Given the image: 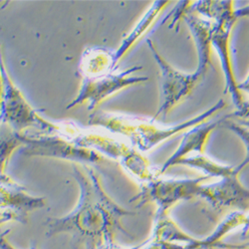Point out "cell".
<instances>
[{
    "mask_svg": "<svg viewBox=\"0 0 249 249\" xmlns=\"http://www.w3.org/2000/svg\"><path fill=\"white\" fill-rule=\"evenodd\" d=\"M81 197L76 210L65 217L46 221V236L60 233L71 234L85 243L88 249H102L113 244L117 231L130 235L123 228L121 220L135 213L128 212L116 204L102 190L97 178L90 173V178L75 170Z\"/></svg>",
    "mask_w": 249,
    "mask_h": 249,
    "instance_id": "6da1fadb",
    "label": "cell"
},
{
    "mask_svg": "<svg viewBox=\"0 0 249 249\" xmlns=\"http://www.w3.org/2000/svg\"><path fill=\"white\" fill-rule=\"evenodd\" d=\"M209 178L211 177L204 176L194 179L151 180L142 186L141 193L131 201H139L138 206L155 202L158 205L157 216L167 215L177 202L198 197L202 182Z\"/></svg>",
    "mask_w": 249,
    "mask_h": 249,
    "instance_id": "7a4b0ae2",
    "label": "cell"
},
{
    "mask_svg": "<svg viewBox=\"0 0 249 249\" xmlns=\"http://www.w3.org/2000/svg\"><path fill=\"white\" fill-rule=\"evenodd\" d=\"M198 197L207 202L214 214L228 210L243 213L249 211V190L239 181L238 173L224 177L215 183L202 184Z\"/></svg>",
    "mask_w": 249,
    "mask_h": 249,
    "instance_id": "3957f363",
    "label": "cell"
},
{
    "mask_svg": "<svg viewBox=\"0 0 249 249\" xmlns=\"http://www.w3.org/2000/svg\"><path fill=\"white\" fill-rule=\"evenodd\" d=\"M246 217L243 213L233 212L218 224L216 230L210 235L202 239L193 237L190 241L167 242L150 239L142 244L141 249H249V244L234 245L222 242V239L238 226H244Z\"/></svg>",
    "mask_w": 249,
    "mask_h": 249,
    "instance_id": "277c9868",
    "label": "cell"
},
{
    "mask_svg": "<svg viewBox=\"0 0 249 249\" xmlns=\"http://www.w3.org/2000/svg\"><path fill=\"white\" fill-rule=\"evenodd\" d=\"M235 20L236 17L234 15V11L215 20L213 29L212 44L219 55L224 72L226 80V88L224 93L230 91L237 111L241 112L245 107V103L243 102L240 90L238 89V84L233 74L230 56V36Z\"/></svg>",
    "mask_w": 249,
    "mask_h": 249,
    "instance_id": "5b68a950",
    "label": "cell"
},
{
    "mask_svg": "<svg viewBox=\"0 0 249 249\" xmlns=\"http://www.w3.org/2000/svg\"><path fill=\"white\" fill-rule=\"evenodd\" d=\"M45 199L28 195L22 186L10 180L1 178V222L18 221L27 222L29 214L45 206Z\"/></svg>",
    "mask_w": 249,
    "mask_h": 249,
    "instance_id": "8992f818",
    "label": "cell"
},
{
    "mask_svg": "<svg viewBox=\"0 0 249 249\" xmlns=\"http://www.w3.org/2000/svg\"><path fill=\"white\" fill-rule=\"evenodd\" d=\"M149 45L154 53L158 64L160 66L163 77L164 101L160 109L158 111L156 115L157 118L161 113H163L164 115L167 114L174 106L177 105V104H178L186 96H189L193 89L195 88V86L203 77L196 72L191 75H186L173 69L167 62L158 54L152 43H150V41Z\"/></svg>",
    "mask_w": 249,
    "mask_h": 249,
    "instance_id": "52a82bcc",
    "label": "cell"
},
{
    "mask_svg": "<svg viewBox=\"0 0 249 249\" xmlns=\"http://www.w3.org/2000/svg\"><path fill=\"white\" fill-rule=\"evenodd\" d=\"M134 70H137V68L121 73L117 76H107L93 79L88 78L82 88L80 95L72 104H70L68 108L74 107L78 105V104H82L87 99L91 102V106L89 107L91 109L97 105L102 99L108 97L124 86L146 80V78H127V76Z\"/></svg>",
    "mask_w": 249,
    "mask_h": 249,
    "instance_id": "ba28073f",
    "label": "cell"
},
{
    "mask_svg": "<svg viewBox=\"0 0 249 249\" xmlns=\"http://www.w3.org/2000/svg\"><path fill=\"white\" fill-rule=\"evenodd\" d=\"M234 117V113L231 115H226L225 117L213 121V122H209V123H201L197 126L194 127L190 132L186 133L182 141L180 142V146L178 149V151L172 156V158L164 163V165L161 169V172H165L169 168H171L172 165L177 164L179 160L184 159V157L192 153V152H198L202 153L204 144L206 142L207 138H209L210 134L220 124H222L228 118H232Z\"/></svg>",
    "mask_w": 249,
    "mask_h": 249,
    "instance_id": "9c48e42d",
    "label": "cell"
},
{
    "mask_svg": "<svg viewBox=\"0 0 249 249\" xmlns=\"http://www.w3.org/2000/svg\"><path fill=\"white\" fill-rule=\"evenodd\" d=\"M184 20L191 28V31L195 37L196 48L198 52V66L196 73L200 76H204L210 66L213 67L211 60L212 38L213 25L204 20L198 18L194 14H184Z\"/></svg>",
    "mask_w": 249,
    "mask_h": 249,
    "instance_id": "30bf717a",
    "label": "cell"
},
{
    "mask_svg": "<svg viewBox=\"0 0 249 249\" xmlns=\"http://www.w3.org/2000/svg\"><path fill=\"white\" fill-rule=\"evenodd\" d=\"M177 164H185L189 165V167L201 170L206 176H209L211 178L216 177L222 178L234 173L239 174V172L236 170V167H224V165L217 164L214 161L200 155L191 158H184L181 160H179Z\"/></svg>",
    "mask_w": 249,
    "mask_h": 249,
    "instance_id": "8fae6325",
    "label": "cell"
},
{
    "mask_svg": "<svg viewBox=\"0 0 249 249\" xmlns=\"http://www.w3.org/2000/svg\"><path fill=\"white\" fill-rule=\"evenodd\" d=\"M224 126L230 129L231 131L234 132L243 142V143L245 144V148H246V156H245V159L243 160V161L238 164L236 167V170L240 173L245 167H247V165L249 164V129L245 128L244 126H241L240 124H237V123H234V122H230V121H225L223 123Z\"/></svg>",
    "mask_w": 249,
    "mask_h": 249,
    "instance_id": "7c38bea8",
    "label": "cell"
},
{
    "mask_svg": "<svg viewBox=\"0 0 249 249\" xmlns=\"http://www.w3.org/2000/svg\"><path fill=\"white\" fill-rule=\"evenodd\" d=\"M234 15H235L236 19L239 18V17H249V5L243 7L241 9L235 10Z\"/></svg>",
    "mask_w": 249,
    "mask_h": 249,
    "instance_id": "4fadbf2b",
    "label": "cell"
},
{
    "mask_svg": "<svg viewBox=\"0 0 249 249\" xmlns=\"http://www.w3.org/2000/svg\"><path fill=\"white\" fill-rule=\"evenodd\" d=\"M1 249H16L10 242H8L7 239H5L2 235V239H1ZM29 249H37L36 245H32Z\"/></svg>",
    "mask_w": 249,
    "mask_h": 249,
    "instance_id": "5bb4252c",
    "label": "cell"
},
{
    "mask_svg": "<svg viewBox=\"0 0 249 249\" xmlns=\"http://www.w3.org/2000/svg\"><path fill=\"white\" fill-rule=\"evenodd\" d=\"M238 89L239 90H244V91L249 93V75H248V77L246 78V80L244 82L238 84Z\"/></svg>",
    "mask_w": 249,
    "mask_h": 249,
    "instance_id": "9a60e30c",
    "label": "cell"
},
{
    "mask_svg": "<svg viewBox=\"0 0 249 249\" xmlns=\"http://www.w3.org/2000/svg\"><path fill=\"white\" fill-rule=\"evenodd\" d=\"M141 247H142V244L139 245V246L133 247V248H124V247H121V246H118V245H116L115 243H113V244L108 245V246L104 247V248H102V249H141Z\"/></svg>",
    "mask_w": 249,
    "mask_h": 249,
    "instance_id": "2e32d148",
    "label": "cell"
},
{
    "mask_svg": "<svg viewBox=\"0 0 249 249\" xmlns=\"http://www.w3.org/2000/svg\"><path fill=\"white\" fill-rule=\"evenodd\" d=\"M248 231H249V214H248V215H247V217H246V222H245V224H244V226H243L242 234H243V235H245Z\"/></svg>",
    "mask_w": 249,
    "mask_h": 249,
    "instance_id": "e0dca14e",
    "label": "cell"
},
{
    "mask_svg": "<svg viewBox=\"0 0 249 249\" xmlns=\"http://www.w3.org/2000/svg\"><path fill=\"white\" fill-rule=\"evenodd\" d=\"M238 124H240L241 126H244V127H247L249 129V120H244V119H240L238 121Z\"/></svg>",
    "mask_w": 249,
    "mask_h": 249,
    "instance_id": "ac0fdd59",
    "label": "cell"
}]
</instances>
